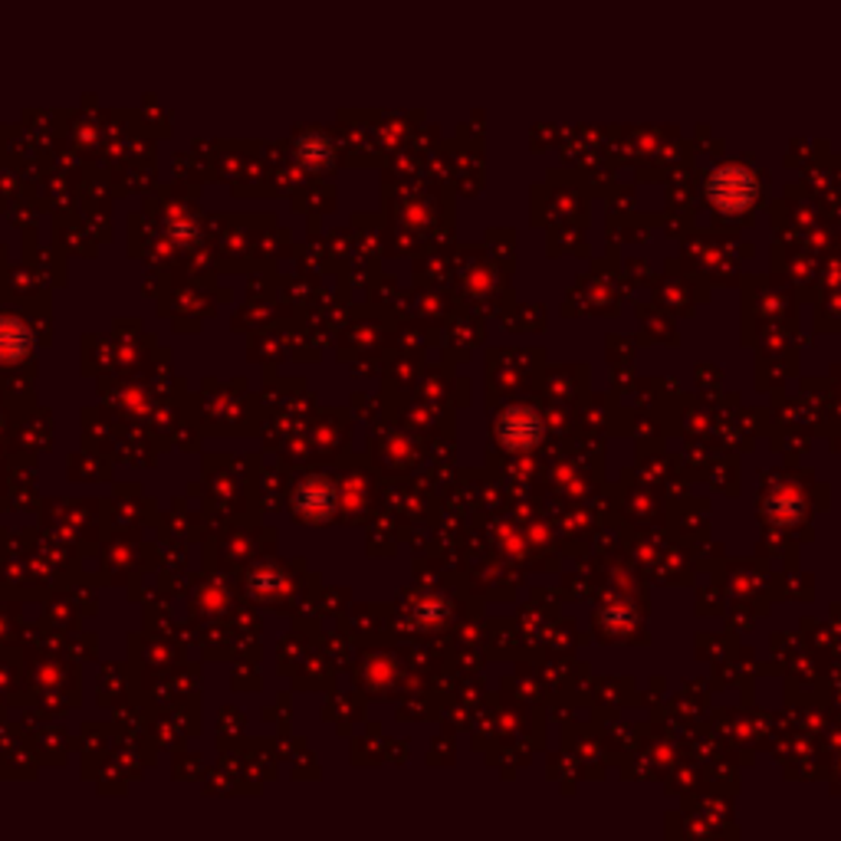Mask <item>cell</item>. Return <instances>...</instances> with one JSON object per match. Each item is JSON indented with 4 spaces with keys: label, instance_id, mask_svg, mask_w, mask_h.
<instances>
[{
    "label": "cell",
    "instance_id": "6da1fadb",
    "mask_svg": "<svg viewBox=\"0 0 841 841\" xmlns=\"http://www.w3.org/2000/svg\"><path fill=\"white\" fill-rule=\"evenodd\" d=\"M710 201L723 214H740L756 201V178L743 168H720L710 178Z\"/></svg>",
    "mask_w": 841,
    "mask_h": 841
},
{
    "label": "cell",
    "instance_id": "7a4b0ae2",
    "mask_svg": "<svg viewBox=\"0 0 841 841\" xmlns=\"http://www.w3.org/2000/svg\"><path fill=\"white\" fill-rule=\"evenodd\" d=\"M499 441H503V447H509V451H530L540 437H543V424L540 418L533 415V412H526V408H513V412H506L503 418H499Z\"/></svg>",
    "mask_w": 841,
    "mask_h": 841
}]
</instances>
